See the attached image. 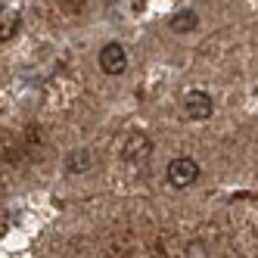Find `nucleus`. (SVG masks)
Listing matches in <instances>:
<instances>
[{
  "instance_id": "423d86ee",
  "label": "nucleus",
  "mask_w": 258,
  "mask_h": 258,
  "mask_svg": "<svg viewBox=\"0 0 258 258\" xmlns=\"http://www.w3.org/2000/svg\"><path fill=\"white\" fill-rule=\"evenodd\" d=\"M168 25H171V31H177V34H187V31H196L199 16H196V10H180V13H174L171 19H168Z\"/></svg>"
},
{
  "instance_id": "20e7f679",
  "label": "nucleus",
  "mask_w": 258,
  "mask_h": 258,
  "mask_svg": "<svg viewBox=\"0 0 258 258\" xmlns=\"http://www.w3.org/2000/svg\"><path fill=\"white\" fill-rule=\"evenodd\" d=\"M22 25V13L10 7V4H0V44H7Z\"/></svg>"
},
{
  "instance_id": "f03ea898",
  "label": "nucleus",
  "mask_w": 258,
  "mask_h": 258,
  "mask_svg": "<svg viewBox=\"0 0 258 258\" xmlns=\"http://www.w3.org/2000/svg\"><path fill=\"white\" fill-rule=\"evenodd\" d=\"M215 106H212V97L206 90H190V94H183V115L190 121H206L212 118Z\"/></svg>"
},
{
  "instance_id": "f257e3e1",
  "label": "nucleus",
  "mask_w": 258,
  "mask_h": 258,
  "mask_svg": "<svg viewBox=\"0 0 258 258\" xmlns=\"http://www.w3.org/2000/svg\"><path fill=\"white\" fill-rule=\"evenodd\" d=\"M199 180V165L190 159V156H177L168 162V183L171 187H193V183Z\"/></svg>"
},
{
  "instance_id": "39448f33",
  "label": "nucleus",
  "mask_w": 258,
  "mask_h": 258,
  "mask_svg": "<svg viewBox=\"0 0 258 258\" xmlns=\"http://www.w3.org/2000/svg\"><path fill=\"white\" fill-rule=\"evenodd\" d=\"M150 153H153V143H150V137H146V134L134 131L131 137L124 140V159H146Z\"/></svg>"
},
{
  "instance_id": "0eeeda50",
  "label": "nucleus",
  "mask_w": 258,
  "mask_h": 258,
  "mask_svg": "<svg viewBox=\"0 0 258 258\" xmlns=\"http://www.w3.org/2000/svg\"><path fill=\"white\" fill-rule=\"evenodd\" d=\"M66 165H69V171H72V174H81V171H87V168H90V153H87V150H75V153H69Z\"/></svg>"
},
{
  "instance_id": "7ed1b4c3",
  "label": "nucleus",
  "mask_w": 258,
  "mask_h": 258,
  "mask_svg": "<svg viewBox=\"0 0 258 258\" xmlns=\"http://www.w3.org/2000/svg\"><path fill=\"white\" fill-rule=\"evenodd\" d=\"M100 69L106 72V75H121V72L127 69V53L121 44L109 41L100 47Z\"/></svg>"
}]
</instances>
